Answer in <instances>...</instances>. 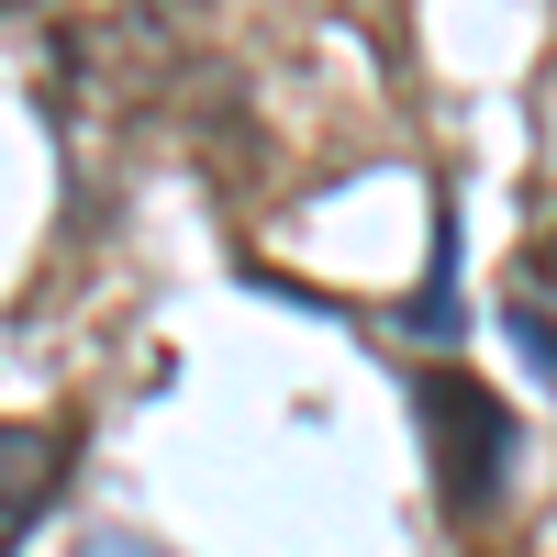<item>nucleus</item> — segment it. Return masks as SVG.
<instances>
[{
  "instance_id": "20e7f679",
  "label": "nucleus",
  "mask_w": 557,
  "mask_h": 557,
  "mask_svg": "<svg viewBox=\"0 0 557 557\" xmlns=\"http://www.w3.org/2000/svg\"><path fill=\"white\" fill-rule=\"evenodd\" d=\"M457 268V223L435 212V278ZM412 323H424V335H446V323H457V290H424V301H412Z\"/></svg>"
},
{
  "instance_id": "7ed1b4c3",
  "label": "nucleus",
  "mask_w": 557,
  "mask_h": 557,
  "mask_svg": "<svg viewBox=\"0 0 557 557\" xmlns=\"http://www.w3.org/2000/svg\"><path fill=\"white\" fill-rule=\"evenodd\" d=\"M502 323H513V346H524V357L546 368V391H557V312H546V301L524 290V278H513V301H502Z\"/></svg>"
},
{
  "instance_id": "39448f33",
  "label": "nucleus",
  "mask_w": 557,
  "mask_h": 557,
  "mask_svg": "<svg viewBox=\"0 0 557 557\" xmlns=\"http://www.w3.org/2000/svg\"><path fill=\"white\" fill-rule=\"evenodd\" d=\"M524 290H535V301H546V312H557V235H546V246H535V257H524Z\"/></svg>"
},
{
  "instance_id": "f257e3e1",
  "label": "nucleus",
  "mask_w": 557,
  "mask_h": 557,
  "mask_svg": "<svg viewBox=\"0 0 557 557\" xmlns=\"http://www.w3.org/2000/svg\"><path fill=\"white\" fill-rule=\"evenodd\" d=\"M424 435H435V491L457 524H480L502 491H513V412H502L469 368H424Z\"/></svg>"
},
{
  "instance_id": "f03ea898",
  "label": "nucleus",
  "mask_w": 557,
  "mask_h": 557,
  "mask_svg": "<svg viewBox=\"0 0 557 557\" xmlns=\"http://www.w3.org/2000/svg\"><path fill=\"white\" fill-rule=\"evenodd\" d=\"M67 491V457L45 424H0V557H12L34 524H45V502Z\"/></svg>"
}]
</instances>
